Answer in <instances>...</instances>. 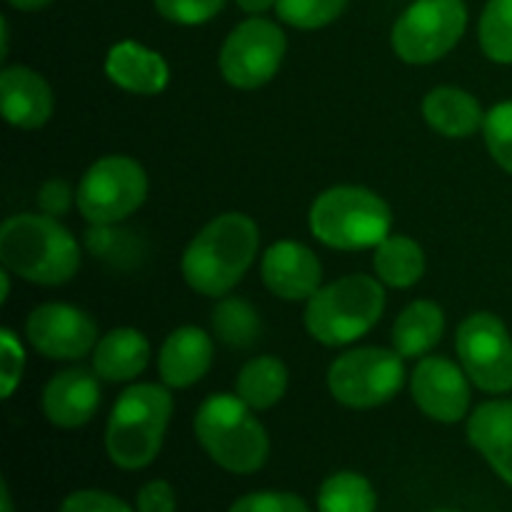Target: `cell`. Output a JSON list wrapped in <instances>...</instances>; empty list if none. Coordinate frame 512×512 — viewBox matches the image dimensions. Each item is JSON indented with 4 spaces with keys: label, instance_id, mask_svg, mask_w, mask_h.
Returning a JSON list of instances; mask_svg holds the SVG:
<instances>
[{
    "label": "cell",
    "instance_id": "obj_31",
    "mask_svg": "<svg viewBox=\"0 0 512 512\" xmlns=\"http://www.w3.org/2000/svg\"><path fill=\"white\" fill-rule=\"evenodd\" d=\"M25 368V353L20 340L15 338L13 330H0V380H3V398L8 400L20 385Z\"/></svg>",
    "mask_w": 512,
    "mask_h": 512
},
{
    "label": "cell",
    "instance_id": "obj_22",
    "mask_svg": "<svg viewBox=\"0 0 512 512\" xmlns=\"http://www.w3.org/2000/svg\"><path fill=\"white\" fill-rule=\"evenodd\" d=\"M445 333V313L433 300H415L393 323V348L403 358L428 355Z\"/></svg>",
    "mask_w": 512,
    "mask_h": 512
},
{
    "label": "cell",
    "instance_id": "obj_19",
    "mask_svg": "<svg viewBox=\"0 0 512 512\" xmlns=\"http://www.w3.org/2000/svg\"><path fill=\"white\" fill-rule=\"evenodd\" d=\"M468 438L490 468L512 485V400H488L468 420Z\"/></svg>",
    "mask_w": 512,
    "mask_h": 512
},
{
    "label": "cell",
    "instance_id": "obj_25",
    "mask_svg": "<svg viewBox=\"0 0 512 512\" xmlns=\"http://www.w3.org/2000/svg\"><path fill=\"white\" fill-rule=\"evenodd\" d=\"M375 505L373 485L358 473H335L320 485V512H375Z\"/></svg>",
    "mask_w": 512,
    "mask_h": 512
},
{
    "label": "cell",
    "instance_id": "obj_12",
    "mask_svg": "<svg viewBox=\"0 0 512 512\" xmlns=\"http://www.w3.org/2000/svg\"><path fill=\"white\" fill-rule=\"evenodd\" d=\"M25 335L45 358L80 360L93 353L98 343V325L75 305L43 303L28 315Z\"/></svg>",
    "mask_w": 512,
    "mask_h": 512
},
{
    "label": "cell",
    "instance_id": "obj_9",
    "mask_svg": "<svg viewBox=\"0 0 512 512\" xmlns=\"http://www.w3.org/2000/svg\"><path fill=\"white\" fill-rule=\"evenodd\" d=\"M405 383L403 355L388 348H355L328 370V388L345 408L368 410L385 405Z\"/></svg>",
    "mask_w": 512,
    "mask_h": 512
},
{
    "label": "cell",
    "instance_id": "obj_13",
    "mask_svg": "<svg viewBox=\"0 0 512 512\" xmlns=\"http://www.w3.org/2000/svg\"><path fill=\"white\" fill-rule=\"evenodd\" d=\"M463 365L453 360L428 355L420 360L410 378V393L415 405L438 423H460L470 408V383Z\"/></svg>",
    "mask_w": 512,
    "mask_h": 512
},
{
    "label": "cell",
    "instance_id": "obj_33",
    "mask_svg": "<svg viewBox=\"0 0 512 512\" xmlns=\"http://www.w3.org/2000/svg\"><path fill=\"white\" fill-rule=\"evenodd\" d=\"M60 512H133L120 498L100 490H80L65 498Z\"/></svg>",
    "mask_w": 512,
    "mask_h": 512
},
{
    "label": "cell",
    "instance_id": "obj_5",
    "mask_svg": "<svg viewBox=\"0 0 512 512\" xmlns=\"http://www.w3.org/2000/svg\"><path fill=\"white\" fill-rule=\"evenodd\" d=\"M393 228L390 205L360 185H335L315 198L310 230L333 250L378 248Z\"/></svg>",
    "mask_w": 512,
    "mask_h": 512
},
{
    "label": "cell",
    "instance_id": "obj_32",
    "mask_svg": "<svg viewBox=\"0 0 512 512\" xmlns=\"http://www.w3.org/2000/svg\"><path fill=\"white\" fill-rule=\"evenodd\" d=\"M230 512H310L293 493H250L240 498Z\"/></svg>",
    "mask_w": 512,
    "mask_h": 512
},
{
    "label": "cell",
    "instance_id": "obj_37",
    "mask_svg": "<svg viewBox=\"0 0 512 512\" xmlns=\"http://www.w3.org/2000/svg\"><path fill=\"white\" fill-rule=\"evenodd\" d=\"M10 5H13L15 10H23V13H33V10H40L45 8V5H50L53 0H8Z\"/></svg>",
    "mask_w": 512,
    "mask_h": 512
},
{
    "label": "cell",
    "instance_id": "obj_35",
    "mask_svg": "<svg viewBox=\"0 0 512 512\" xmlns=\"http://www.w3.org/2000/svg\"><path fill=\"white\" fill-rule=\"evenodd\" d=\"M70 203H73V190H70V185L65 180H48L40 188L38 205L50 218H58V215L68 213Z\"/></svg>",
    "mask_w": 512,
    "mask_h": 512
},
{
    "label": "cell",
    "instance_id": "obj_14",
    "mask_svg": "<svg viewBox=\"0 0 512 512\" xmlns=\"http://www.w3.org/2000/svg\"><path fill=\"white\" fill-rule=\"evenodd\" d=\"M260 275L270 293L283 300H310L323 288V265L318 255L295 240L270 245L260 263Z\"/></svg>",
    "mask_w": 512,
    "mask_h": 512
},
{
    "label": "cell",
    "instance_id": "obj_38",
    "mask_svg": "<svg viewBox=\"0 0 512 512\" xmlns=\"http://www.w3.org/2000/svg\"><path fill=\"white\" fill-rule=\"evenodd\" d=\"M10 270H3V273H0V283H3V293H0V303H5V300H8V295H10Z\"/></svg>",
    "mask_w": 512,
    "mask_h": 512
},
{
    "label": "cell",
    "instance_id": "obj_15",
    "mask_svg": "<svg viewBox=\"0 0 512 512\" xmlns=\"http://www.w3.org/2000/svg\"><path fill=\"white\" fill-rule=\"evenodd\" d=\"M95 370L68 368L55 373L43 390V413L55 428L75 430L90 423L100 408V383Z\"/></svg>",
    "mask_w": 512,
    "mask_h": 512
},
{
    "label": "cell",
    "instance_id": "obj_8",
    "mask_svg": "<svg viewBox=\"0 0 512 512\" xmlns=\"http://www.w3.org/2000/svg\"><path fill=\"white\" fill-rule=\"evenodd\" d=\"M468 28L463 0H413L393 25V50L410 65L445 58Z\"/></svg>",
    "mask_w": 512,
    "mask_h": 512
},
{
    "label": "cell",
    "instance_id": "obj_1",
    "mask_svg": "<svg viewBox=\"0 0 512 512\" xmlns=\"http://www.w3.org/2000/svg\"><path fill=\"white\" fill-rule=\"evenodd\" d=\"M260 233L253 218L223 213L210 220L185 248L183 278L195 293L225 298L243 280L258 255Z\"/></svg>",
    "mask_w": 512,
    "mask_h": 512
},
{
    "label": "cell",
    "instance_id": "obj_34",
    "mask_svg": "<svg viewBox=\"0 0 512 512\" xmlns=\"http://www.w3.org/2000/svg\"><path fill=\"white\" fill-rule=\"evenodd\" d=\"M135 505L138 512H175V493L165 480H153L140 488Z\"/></svg>",
    "mask_w": 512,
    "mask_h": 512
},
{
    "label": "cell",
    "instance_id": "obj_40",
    "mask_svg": "<svg viewBox=\"0 0 512 512\" xmlns=\"http://www.w3.org/2000/svg\"><path fill=\"white\" fill-rule=\"evenodd\" d=\"M0 25H3V48H0V58H5V55H8V38H10V35H8V20L3 18V23H0Z\"/></svg>",
    "mask_w": 512,
    "mask_h": 512
},
{
    "label": "cell",
    "instance_id": "obj_3",
    "mask_svg": "<svg viewBox=\"0 0 512 512\" xmlns=\"http://www.w3.org/2000/svg\"><path fill=\"white\" fill-rule=\"evenodd\" d=\"M173 395L168 385H130L115 400L105 428V450L110 460L123 470H140L155 460L165 440Z\"/></svg>",
    "mask_w": 512,
    "mask_h": 512
},
{
    "label": "cell",
    "instance_id": "obj_16",
    "mask_svg": "<svg viewBox=\"0 0 512 512\" xmlns=\"http://www.w3.org/2000/svg\"><path fill=\"white\" fill-rule=\"evenodd\" d=\"M0 105L13 128L38 130L53 115L55 100L43 75L25 65H10L0 73Z\"/></svg>",
    "mask_w": 512,
    "mask_h": 512
},
{
    "label": "cell",
    "instance_id": "obj_17",
    "mask_svg": "<svg viewBox=\"0 0 512 512\" xmlns=\"http://www.w3.org/2000/svg\"><path fill=\"white\" fill-rule=\"evenodd\" d=\"M213 355L215 345L210 335L195 325H183V328L173 330L160 345V380L168 388H190L205 378L213 365Z\"/></svg>",
    "mask_w": 512,
    "mask_h": 512
},
{
    "label": "cell",
    "instance_id": "obj_39",
    "mask_svg": "<svg viewBox=\"0 0 512 512\" xmlns=\"http://www.w3.org/2000/svg\"><path fill=\"white\" fill-rule=\"evenodd\" d=\"M0 495H3V512H13V500H10V490L5 483L3 488H0Z\"/></svg>",
    "mask_w": 512,
    "mask_h": 512
},
{
    "label": "cell",
    "instance_id": "obj_29",
    "mask_svg": "<svg viewBox=\"0 0 512 512\" xmlns=\"http://www.w3.org/2000/svg\"><path fill=\"white\" fill-rule=\"evenodd\" d=\"M483 135L495 163L512 175V100L498 103L485 113Z\"/></svg>",
    "mask_w": 512,
    "mask_h": 512
},
{
    "label": "cell",
    "instance_id": "obj_20",
    "mask_svg": "<svg viewBox=\"0 0 512 512\" xmlns=\"http://www.w3.org/2000/svg\"><path fill=\"white\" fill-rule=\"evenodd\" d=\"M423 118L435 133L445 138H473L485 123L478 98L455 85H440L425 95Z\"/></svg>",
    "mask_w": 512,
    "mask_h": 512
},
{
    "label": "cell",
    "instance_id": "obj_11",
    "mask_svg": "<svg viewBox=\"0 0 512 512\" xmlns=\"http://www.w3.org/2000/svg\"><path fill=\"white\" fill-rule=\"evenodd\" d=\"M455 350L475 388L490 395L512 390V335L493 313H473L455 333Z\"/></svg>",
    "mask_w": 512,
    "mask_h": 512
},
{
    "label": "cell",
    "instance_id": "obj_18",
    "mask_svg": "<svg viewBox=\"0 0 512 512\" xmlns=\"http://www.w3.org/2000/svg\"><path fill=\"white\" fill-rule=\"evenodd\" d=\"M105 75L120 90L133 95L163 93L170 80V68L165 58L135 40H123L110 48L105 58Z\"/></svg>",
    "mask_w": 512,
    "mask_h": 512
},
{
    "label": "cell",
    "instance_id": "obj_28",
    "mask_svg": "<svg viewBox=\"0 0 512 512\" xmlns=\"http://www.w3.org/2000/svg\"><path fill=\"white\" fill-rule=\"evenodd\" d=\"M348 0H278L275 13L285 25L298 30H318L333 23Z\"/></svg>",
    "mask_w": 512,
    "mask_h": 512
},
{
    "label": "cell",
    "instance_id": "obj_4",
    "mask_svg": "<svg viewBox=\"0 0 512 512\" xmlns=\"http://www.w3.org/2000/svg\"><path fill=\"white\" fill-rule=\"evenodd\" d=\"M193 430L205 453L228 473H255L270 455L263 423L238 395H210L195 413Z\"/></svg>",
    "mask_w": 512,
    "mask_h": 512
},
{
    "label": "cell",
    "instance_id": "obj_26",
    "mask_svg": "<svg viewBox=\"0 0 512 512\" xmlns=\"http://www.w3.org/2000/svg\"><path fill=\"white\" fill-rule=\"evenodd\" d=\"M213 330L230 348H250L258 340L263 323L248 300L223 298L213 313Z\"/></svg>",
    "mask_w": 512,
    "mask_h": 512
},
{
    "label": "cell",
    "instance_id": "obj_6",
    "mask_svg": "<svg viewBox=\"0 0 512 512\" xmlns=\"http://www.w3.org/2000/svg\"><path fill=\"white\" fill-rule=\"evenodd\" d=\"M385 310V290L370 275H345L320 288L305 308V328L328 348L348 345L378 325Z\"/></svg>",
    "mask_w": 512,
    "mask_h": 512
},
{
    "label": "cell",
    "instance_id": "obj_7",
    "mask_svg": "<svg viewBox=\"0 0 512 512\" xmlns=\"http://www.w3.org/2000/svg\"><path fill=\"white\" fill-rule=\"evenodd\" d=\"M148 198V175L128 155H105L80 178L75 203L93 225H115L133 215Z\"/></svg>",
    "mask_w": 512,
    "mask_h": 512
},
{
    "label": "cell",
    "instance_id": "obj_30",
    "mask_svg": "<svg viewBox=\"0 0 512 512\" xmlns=\"http://www.w3.org/2000/svg\"><path fill=\"white\" fill-rule=\"evenodd\" d=\"M165 20L178 25H203L225 8V0H153Z\"/></svg>",
    "mask_w": 512,
    "mask_h": 512
},
{
    "label": "cell",
    "instance_id": "obj_24",
    "mask_svg": "<svg viewBox=\"0 0 512 512\" xmlns=\"http://www.w3.org/2000/svg\"><path fill=\"white\" fill-rule=\"evenodd\" d=\"M373 268L380 283L390 288H413L425 273V253L408 235H388L375 248Z\"/></svg>",
    "mask_w": 512,
    "mask_h": 512
},
{
    "label": "cell",
    "instance_id": "obj_10",
    "mask_svg": "<svg viewBox=\"0 0 512 512\" xmlns=\"http://www.w3.org/2000/svg\"><path fill=\"white\" fill-rule=\"evenodd\" d=\"M285 50L288 40L283 28L273 20L253 15L235 25L225 38L218 55L220 73L238 90L263 88L283 65Z\"/></svg>",
    "mask_w": 512,
    "mask_h": 512
},
{
    "label": "cell",
    "instance_id": "obj_21",
    "mask_svg": "<svg viewBox=\"0 0 512 512\" xmlns=\"http://www.w3.org/2000/svg\"><path fill=\"white\" fill-rule=\"evenodd\" d=\"M150 363V343L140 330L115 328L105 333L93 348V370L108 383L135 380Z\"/></svg>",
    "mask_w": 512,
    "mask_h": 512
},
{
    "label": "cell",
    "instance_id": "obj_2",
    "mask_svg": "<svg viewBox=\"0 0 512 512\" xmlns=\"http://www.w3.org/2000/svg\"><path fill=\"white\" fill-rule=\"evenodd\" d=\"M0 263L35 285H63L80 268L78 240L50 215H13L0 228Z\"/></svg>",
    "mask_w": 512,
    "mask_h": 512
},
{
    "label": "cell",
    "instance_id": "obj_23",
    "mask_svg": "<svg viewBox=\"0 0 512 512\" xmlns=\"http://www.w3.org/2000/svg\"><path fill=\"white\" fill-rule=\"evenodd\" d=\"M288 390V368L273 355H258L240 368L235 395L253 410H268L280 403Z\"/></svg>",
    "mask_w": 512,
    "mask_h": 512
},
{
    "label": "cell",
    "instance_id": "obj_27",
    "mask_svg": "<svg viewBox=\"0 0 512 512\" xmlns=\"http://www.w3.org/2000/svg\"><path fill=\"white\" fill-rule=\"evenodd\" d=\"M478 40L493 63L512 65V0H488L480 15Z\"/></svg>",
    "mask_w": 512,
    "mask_h": 512
},
{
    "label": "cell",
    "instance_id": "obj_36",
    "mask_svg": "<svg viewBox=\"0 0 512 512\" xmlns=\"http://www.w3.org/2000/svg\"><path fill=\"white\" fill-rule=\"evenodd\" d=\"M240 10H245L248 15H263L268 13L270 8H275L278 0H235Z\"/></svg>",
    "mask_w": 512,
    "mask_h": 512
}]
</instances>
